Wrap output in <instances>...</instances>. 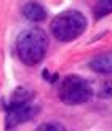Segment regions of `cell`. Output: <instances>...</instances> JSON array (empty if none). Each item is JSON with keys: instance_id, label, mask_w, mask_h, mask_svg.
Returning <instances> with one entry per match:
<instances>
[{"instance_id": "obj_2", "label": "cell", "mask_w": 112, "mask_h": 131, "mask_svg": "<svg viewBox=\"0 0 112 131\" xmlns=\"http://www.w3.org/2000/svg\"><path fill=\"white\" fill-rule=\"evenodd\" d=\"M88 21L85 15L78 10H67L63 11L53 19L51 23V34L56 40L67 43L78 38L87 30Z\"/></svg>"}, {"instance_id": "obj_8", "label": "cell", "mask_w": 112, "mask_h": 131, "mask_svg": "<svg viewBox=\"0 0 112 131\" xmlns=\"http://www.w3.org/2000/svg\"><path fill=\"white\" fill-rule=\"evenodd\" d=\"M95 19H101L104 16H107L112 13V0H96V3L93 6Z\"/></svg>"}, {"instance_id": "obj_9", "label": "cell", "mask_w": 112, "mask_h": 131, "mask_svg": "<svg viewBox=\"0 0 112 131\" xmlns=\"http://www.w3.org/2000/svg\"><path fill=\"white\" fill-rule=\"evenodd\" d=\"M64 129L66 128L56 122H47V123H42V125L37 126V131H64Z\"/></svg>"}, {"instance_id": "obj_6", "label": "cell", "mask_w": 112, "mask_h": 131, "mask_svg": "<svg viewBox=\"0 0 112 131\" xmlns=\"http://www.w3.org/2000/svg\"><path fill=\"white\" fill-rule=\"evenodd\" d=\"M90 69L98 74H110L112 72V53H106L101 56H96L90 61Z\"/></svg>"}, {"instance_id": "obj_4", "label": "cell", "mask_w": 112, "mask_h": 131, "mask_svg": "<svg viewBox=\"0 0 112 131\" xmlns=\"http://www.w3.org/2000/svg\"><path fill=\"white\" fill-rule=\"evenodd\" d=\"M6 115H5V128L11 129L16 128L23 123L32 120L38 112L37 106H32L30 102L26 104H19V106H13V107H6Z\"/></svg>"}, {"instance_id": "obj_3", "label": "cell", "mask_w": 112, "mask_h": 131, "mask_svg": "<svg viewBox=\"0 0 112 131\" xmlns=\"http://www.w3.org/2000/svg\"><path fill=\"white\" fill-rule=\"evenodd\" d=\"M58 96L67 106H78L93 96V90L85 78L78 75H67L58 86Z\"/></svg>"}, {"instance_id": "obj_10", "label": "cell", "mask_w": 112, "mask_h": 131, "mask_svg": "<svg viewBox=\"0 0 112 131\" xmlns=\"http://www.w3.org/2000/svg\"><path fill=\"white\" fill-rule=\"evenodd\" d=\"M99 96L101 97H112V82H106L104 83V86L101 88V91H99Z\"/></svg>"}, {"instance_id": "obj_5", "label": "cell", "mask_w": 112, "mask_h": 131, "mask_svg": "<svg viewBox=\"0 0 112 131\" xmlns=\"http://www.w3.org/2000/svg\"><path fill=\"white\" fill-rule=\"evenodd\" d=\"M21 13L27 21H32V23H42L47 19V10L43 8V5L34 2V0L26 2L21 8Z\"/></svg>"}, {"instance_id": "obj_1", "label": "cell", "mask_w": 112, "mask_h": 131, "mask_svg": "<svg viewBox=\"0 0 112 131\" xmlns=\"http://www.w3.org/2000/svg\"><path fill=\"white\" fill-rule=\"evenodd\" d=\"M16 54L26 66H37L48 51V35L40 27L24 29L16 38Z\"/></svg>"}, {"instance_id": "obj_7", "label": "cell", "mask_w": 112, "mask_h": 131, "mask_svg": "<svg viewBox=\"0 0 112 131\" xmlns=\"http://www.w3.org/2000/svg\"><path fill=\"white\" fill-rule=\"evenodd\" d=\"M32 96H34V91H30L27 88H16L15 91H13V94L10 97V101L8 104L5 106L6 107H13V106H19V104H26V102H30L32 99Z\"/></svg>"}]
</instances>
